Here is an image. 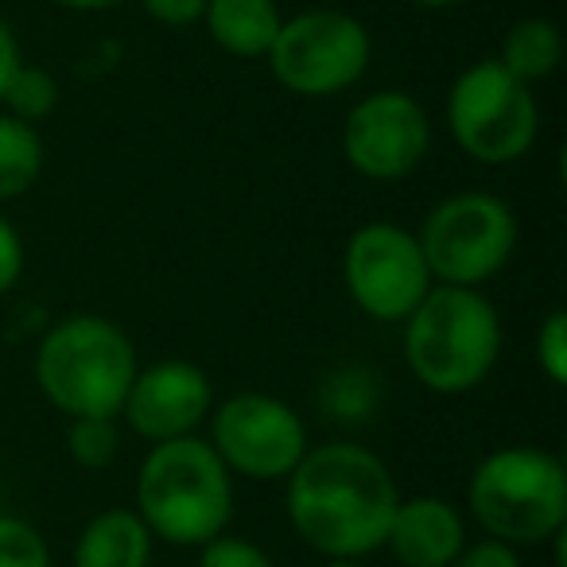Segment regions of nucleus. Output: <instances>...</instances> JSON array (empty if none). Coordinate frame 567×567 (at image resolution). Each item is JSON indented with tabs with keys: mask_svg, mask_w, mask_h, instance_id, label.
<instances>
[{
	"mask_svg": "<svg viewBox=\"0 0 567 567\" xmlns=\"http://www.w3.org/2000/svg\"><path fill=\"white\" fill-rule=\"evenodd\" d=\"M447 133L466 159L509 167L540 141V102L497 59H478L447 90Z\"/></svg>",
	"mask_w": 567,
	"mask_h": 567,
	"instance_id": "423d86ee",
	"label": "nucleus"
},
{
	"mask_svg": "<svg viewBox=\"0 0 567 567\" xmlns=\"http://www.w3.org/2000/svg\"><path fill=\"white\" fill-rule=\"evenodd\" d=\"M0 567H55L48 536L28 517L0 513Z\"/></svg>",
	"mask_w": 567,
	"mask_h": 567,
	"instance_id": "aec40b11",
	"label": "nucleus"
},
{
	"mask_svg": "<svg viewBox=\"0 0 567 567\" xmlns=\"http://www.w3.org/2000/svg\"><path fill=\"white\" fill-rule=\"evenodd\" d=\"M265 63L276 86L292 97H339L370 71L373 35L342 9H303L284 17Z\"/></svg>",
	"mask_w": 567,
	"mask_h": 567,
	"instance_id": "6e6552de",
	"label": "nucleus"
},
{
	"mask_svg": "<svg viewBox=\"0 0 567 567\" xmlns=\"http://www.w3.org/2000/svg\"><path fill=\"white\" fill-rule=\"evenodd\" d=\"M342 284H347L350 303L365 319L393 327H401L416 311V303L435 288L416 229L389 218L362 221L347 237Z\"/></svg>",
	"mask_w": 567,
	"mask_h": 567,
	"instance_id": "1a4fd4ad",
	"label": "nucleus"
},
{
	"mask_svg": "<svg viewBox=\"0 0 567 567\" xmlns=\"http://www.w3.org/2000/svg\"><path fill=\"white\" fill-rule=\"evenodd\" d=\"M66 455L82 471H110L121 455V420L71 416L66 420Z\"/></svg>",
	"mask_w": 567,
	"mask_h": 567,
	"instance_id": "a211bd4d",
	"label": "nucleus"
},
{
	"mask_svg": "<svg viewBox=\"0 0 567 567\" xmlns=\"http://www.w3.org/2000/svg\"><path fill=\"white\" fill-rule=\"evenodd\" d=\"M24 265H28V249H24V237L20 229L12 226L4 214H0V300L12 292L24 276Z\"/></svg>",
	"mask_w": 567,
	"mask_h": 567,
	"instance_id": "5701e85b",
	"label": "nucleus"
},
{
	"mask_svg": "<svg viewBox=\"0 0 567 567\" xmlns=\"http://www.w3.org/2000/svg\"><path fill=\"white\" fill-rule=\"evenodd\" d=\"M55 9H66V12H113L128 0H51Z\"/></svg>",
	"mask_w": 567,
	"mask_h": 567,
	"instance_id": "bb28decb",
	"label": "nucleus"
},
{
	"mask_svg": "<svg viewBox=\"0 0 567 567\" xmlns=\"http://www.w3.org/2000/svg\"><path fill=\"white\" fill-rule=\"evenodd\" d=\"M536 370L551 381V385H567V316L564 311H548L544 323L536 327Z\"/></svg>",
	"mask_w": 567,
	"mask_h": 567,
	"instance_id": "412c9836",
	"label": "nucleus"
},
{
	"mask_svg": "<svg viewBox=\"0 0 567 567\" xmlns=\"http://www.w3.org/2000/svg\"><path fill=\"white\" fill-rule=\"evenodd\" d=\"M451 567H520V556H517V548H513V544H502V540H489V536H482V540L466 544Z\"/></svg>",
	"mask_w": 567,
	"mask_h": 567,
	"instance_id": "393cba45",
	"label": "nucleus"
},
{
	"mask_svg": "<svg viewBox=\"0 0 567 567\" xmlns=\"http://www.w3.org/2000/svg\"><path fill=\"white\" fill-rule=\"evenodd\" d=\"M466 509L489 540L548 544L567 528V471L548 447H497L466 478Z\"/></svg>",
	"mask_w": 567,
	"mask_h": 567,
	"instance_id": "39448f33",
	"label": "nucleus"
},
{
	"mask_svg": "<svg viewBox=\"0 0 567 567\" xmlns=\"http://www.w3.org/2000/svg\"><path fill=\"white\" fill-rule=\"evenodd\" d=\"M43 159H48V148H43L40 128L0 110V206L24 198L40 183Z\"/></svg>",
	"mask_w": 567,
	"mask_h": 567,
	"instance_id": "f3484780",
	"label": "nucleus"
},
{
	"mask_svg": "<svg viewBox=\"0 0 567 567\" xmlns=\"http://www.w3.org/2000/svg\"><path fill=\"white\" fill-rule=\"evenodd\" d=\"M409 4H416V9H424V12H447V9L466 4V0H409Z\"/></svg>",
	"mask_w": 567,
	"mask_h": 567,
	"instance_id": "cd10ccee",
	"label": "nucleus"
},
{
	"mask_svg": "<svg viewBox=\"0 0 567 567\" xmlns=\"http://www.w3.org/2000/svg\"><path fill=\"white\" fill-rule=\"evenodd\" d=\"M284 12L276 0H206L203 28L218 51L234 59H265Z\"/></svg>",
	"mask_w": 567,
	"mask_h": 567,
	"instance_id": "2eb2a0df",
	"label": "nucleus"
},
{
	"mask_svg": "<svg viewBox=\"0 0 567 567\" xmlns=\"http://www.w3.org/2000/svg\"><path fill=\"white\" fill-rule=\"evenodd\" d=\"M396 502L401 486L389 463L354 440L308 447L284 478L288 525L323 559H365L381 551Z\"/></svg>",
	"mask_w": 567,
	"mask_h": 567,
	"instance_id": "f257e3e1",
	"label": "nucleus"
},
{
	"mask_svg": "<svg viewBox=\"0 0 567 567\" xmlns=\"http://www.w3.org/2000/svg\"><path fill=\"white\" fill-rule=\"evenodd\" d=\"M136 513L172 548H203L229 533L234 520V474L203 435L152 443L136 471Z\"/></svg>",
	"mask_w": 567,
	"mask_h": 567,
	"instance_id": "f03ea898",
	"label": "nucleus"
},
{
	"mask_svg": "<svg viewBox=\"0 0 567 567\" xmlns=\"http://www.w3.org/2000/svg\"><path fill=\"white\" fill-rule=\"evenodd\" d=\"M156 536L133 505L102 509L82 525L74 540V567H152Z\"/></svg>",
	"mask_w": 567,
	"mask_h": 567,
	"instance_id": "4468645a",
	"label": "nucleus"
},
{
	"mask_svg": "<svg viewBox=\"0 0 567 567\" xmlns=\"http://www.w3.org/2000/svg\"><path fill=\"white\" fill-rule=\"evenodd\" d=\"M156 24L164 28H195L203 24L206 0H136Z\"/></svg>",
	"mask_w": 567,
	"mask_h": 567,
	"instance_id": "b1692460",
	"label": "nucleus"
},
{
	"mask_svg": "<svg viewBox=\"0 0 567 567\" xmlns=\"http://www.w3.org/2000/svg\"><path fill=\"white\" fill-rule=\"evenodd\" d=\"M432 113L409 90H373L350 105L342 121V159L370 183H401L424 167L432 152Z\"/></svg>",
	"mask_w": 567,
	"mask_h": 567,
	"instance_id": "9b49d317",
	"label": "nucleus"
},
{
	"mask_svg": "<svg viewBox=\"0 0 567 567\" xmlns=\"http://www.w3.org/2000/svg\"><path fill=\"white\" fill-rule=\"evenodd\" d=\"M214 401H218L214 381L203 365L187 362V358H164V362L136 370L117 420L152 447V443L198 435Z\"/></svg>",
	"mask_w": 567,
	"mask_h": 567,
	"instance_id": "f8f14e48",
	"label": "nucleus"
},
{
	"mask_svg": "<svg viewBox=\"0 0 567 567\" xmlns=\"http://www.w3.org/2000/svg\"><path fill=\"white\" fill-rule=\"evenodd\" d=\"M404 331V365L435 396L474 393L502 358V316L482 288L435 284Z\"/></svg>",
	"mask_w": 567,
	"mask_h": 567,
	"instance_id": "7ed1b4c3",
	"label": "nucleus"
},
{
	"mask_svg": "<svg viewBox=\"0 0 567 567\" xmlns=\"http://www.w3.org/2000/svg\"><path fill=\"white\" fill-rule=\"evenodd\" d=\"M141 354L133 334L94 311H74L48 327L32 358L35 385L55 412L71 416H121Z\"/></svg>",
	"mask_w": 567,
	"mask_h": 567,
	"instance_id": "20e7f679",
	"label": "nucleus"
},
{
	"mask_svg": "<svg viewBox=\"0 0 567 567\" xmlns=\"http://www.w3.org/2000/svg\"><path fill=\"white\" fill-rule=\"evenodd\" d=\"M319 567H365L362 559H323Z\"/></svg>",
	"mask_w": 567,
	"mask_h": 567,
	"instance_id": "c85d7f7f",
	"label": "nucleus"
},
{
	"mask_svg": "<svg viewBox=\"0 0 567 567\" xmlns=\"http://www.w3.org/2000/svg\"><path fill=\"white\" fill-rule=\"evenodd\" d=\"M20 63H24V51H20V40H17V32H12L9 20L0 17V97H4V90H9L12 74L20 71Z\"/></svg>",
	"mask_w": 567,
	"mask_h": 567,
	"instance_id": "a878e982",
	"label": "nucleus"
},
{
	"mask_svg": "<svg viewBox=\"0 0 567 567\" xmlns=\"http://www.w3.org/2000/svg\"><path fill=\"white\" fill-rule=\"evenodd\" d=\"M517 214L502 195L455 190L424 214L416 241L435 284L482 288L494 280L517 252Z\"/></svg>",
	"mask_w": 567,
	"mask_h": 567,
	"instance_id": "0eeeda50",
	"label": "nucleus"
},
{
	"mask_svg": "<svg viewBox=\"0 0 567 567\" xmlns=\"http://www.w3.org/2000/svg\"><path fill=\"white\" fill-rule=\"evenodd\" d=\"M497 63L513 74L525 86H540L564 63V35L551 20L544 17H525L502 35V48H497Z\"/></svg>",
	"mask_w": 567,
	"mask_h": 567,
	"instance_id": "dca6fc26",
	"label": "nucleus"
},
{
	"mask_svg": "<svg viewBox=\"0 0 567 567\" xmlns=\"http://www.w3.org/2000/svg\"><path fill=\"white\" fill-rule=\"evenodd\" d=\"M466 544V517L455 502L440 494H401L381 548L401 567H451Z\"/></svg>",
	"mask_w": 567,
	"mask_h": 567,
	"instance_id": "ddd939ff",
	"label": "nucleus"
},
{
	"mask_svg": "<svg viewBox=\"0 0 567 567\" xmlns=\"http://www.w3.org/2000/svg\"><path fill=\"white\" fill-rule=\"evenodd\" d=\"M206 443L218 451L234 478L284 482L308 455L311 435L288 401L245 389L226 401H214L206 416Z\"/></svg>",
	"mask_w": 567,
	"mask_h": 567,
	"instance_id": "9d476101",
	"label": "nucleus"
},
{
	"mask_svg": "<svg viewBox=\"0 0 567 567\" xmlns=\"http://www.w3.org/2000/svg\"><path fill=\"white\" fill-rule=\"evenodd\" d=\"M59 97H63V90H59L55 74L43 71V66L20 63V71L12 74L9 90H4V97H0V105H4V113H12L17 121H28V125L40 128L43 121L59 110Z\"/></svg>",
	"mask_w": 567,
	"mask_h": 567,
	"instance_id": "6ab92c4d",
	"label": "nucleus"
},
{
	"mask_svg": "<svg viewBox=\"0 0 567 567\" xmlns=\"http://www.w3.org/2000/svg\"><path fill=\"white\" fill-rule=\"evenodd\" d=\"M198 567H276V559L245 536L221 533L198 548Z\"/></svg>",
	"mask_w": 567,
	"mask_h": 567,
	"instance_id": "4be33fe9",
	"label": "nucleus"
}]
</instances>
